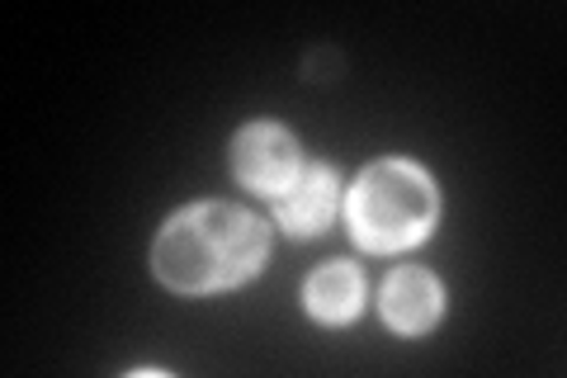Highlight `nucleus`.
<instances>
[{"label":"nucleus","mask_w":567,"mask_h":378,"mask_svg":"<svg viewBox=\"0 0 567 378\" xmlns=\"http://www.w3.org/2000/svg\"><path fill=\"white\" fill-rule=\"evenodd\" d=\"M440 308H445V294H440V284L425 275V269H398V275L383 284V317H388V327H398L402 336L431 331L440 321Z\"/></svg>","instance_id":"nucleus-4"},{"label":"nucleus","mask_w":567,"mask_h":378,"mask_svg":"<svg viewBox=\"0 0 567 378\" xmlns=\"http://www.w3.org/2000/svg\"><path fill=\"white\" fill-rule=\"evenodd\" d=\"M360 298H364V279L354 265H322L308 279V313L322 321H350L360 313Z\"/></svg>","instance_id":"nucleus-6"},{"label":"nucleus","mask_w":567,"mask_h":378,"mask_svg":"<svg viewBox=\"0 0 567 378\" xmlns=\"http://www.w3.org/2000/svg\"><path fill=\"white\" fill-rule=\"evenodd\" d=\"M233 171L241 185H251L260 194H284L298 180V171H303V161H298V142L284 129L251 123L233 142Z\"/></svg>","instance_id":"nucleus-3"},{"label":"nucleus","mask_w":567,"mask_h":378,"mask_svg":"<svg viewBox=\"0 0 567 378\" xmlns=\"http://www.w3.org/2000/svg\"><path fill=\"white\" fill-rule=\"evenodd\" d=\"M350 232L364 251H406L435 227V185L412 161H374L350 190Z\"/></svg>","instance_id":"nucleus-2"},{"label":"nucleus","mask_w":567,"mask_h":378,"mask_svg":"<svg viewBox=\"0 0 567 378\" xmlns=\"http://www.w3.org/2000/svg\"><path fill=\"white\" fill-rule=\"evenodd\" d=\"M336 213V175L327 166H308L298 171V180L279 194V223L293 237H312L322 232Z\"/></svg>","instance_id":"nucleus-5"},{"label":"nucleus","mask_w":567,"mask_h":378,"mask_svg":"<svg viewBox=\"0 0 567 378\" xmlns=\"http://www.w3.org/2000/svg\"><path fill=\"white\" fill-rule=\"evenodd\" d=\"M270 256V232L237 204H194L162 227L152 251L156 279L175 294H218L251 279Z\"/></svg>","instance_id":"nucleus-1"}]
</instances>
